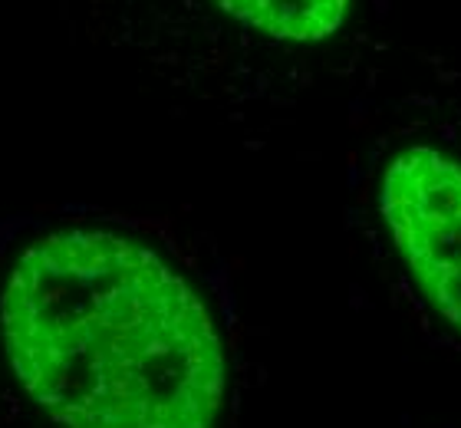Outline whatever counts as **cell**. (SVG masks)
I'll return each instance as SVG.
<instances>
[{
  "mask_svg": "<svg viewBox=\"0 0 461 428\" xmlns=\"http://www.w3.org/2000/svg\"><path fill=\"white\" fill-rule=\"evenodd\" d=\"M228 399L221 326L152 244L53 221L0 260V428H221Z\"/></svg>",
  "mask_w": 461,
  "mask_h": 428,
  "instance_id": "obj_1",
  "label": "cell"
},
{
  "mask_svg": "<svg viewBox=\"0 0 461 428\" xmlns=\"http://www.w3.org/2000/svg\"><path fill=\"white\" fill-rule=\"evenodd\" d=\"M379 214L415 284L461 330V162L412 145L379 178Z\"/></svg>",
  "mask_w": 461,
  "mask_h": 428,
  "instance_id": "obj_2",
  "label": "cell"
},
{
  "mask_svg": "<svg viewBox=\"0 0 461 428\" xmlns=\"http://www.w3.org/2000/svg\"><path fill=\"white\" fill-rule=\"evenodd\" d=\"M224 17L250 33L287 43L317 47L337 37L353 14V0H212Z\"/></svg>",
  "mask_w": 461,
  "mask_h": 428,
  "instance_id": "obj_3",
  "label": "cell"
}]
</instances>
